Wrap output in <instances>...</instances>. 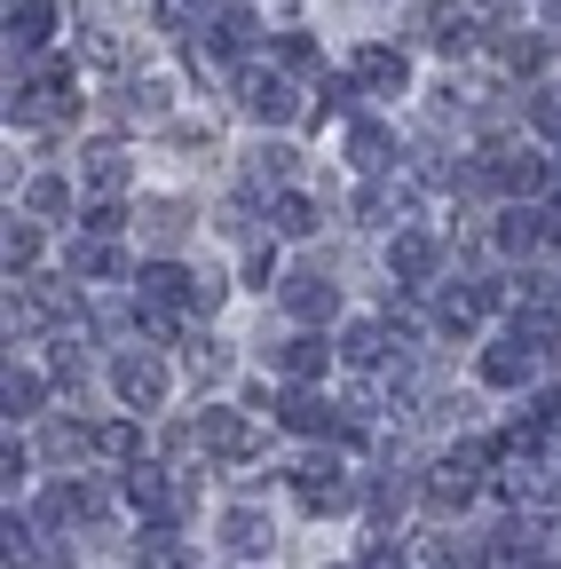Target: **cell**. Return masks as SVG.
Listing matches in <instances>:
<instances>
[{"label":"cell","mask_w":561,"mask_h":569,"mask_svg":"<svg viewBox=\"0 0 561 569\" xmlns=\"http://www.w3.org/2000/svg\"><path fill=\"white\" fill-rule=\"evenodd\" d=\"M80 230H88V238H119V230H127V213H119V198H96Z\"/></svg>","instance_id":"38"},{"label":"cell","mask_w":561,"mask_h":569,"mask_svg":"<svg viewBox=\"0 0 561 569\" xmlns=\"http://www.w3.org/2000/svg\"><path fill=\"white\" fill-rule=\"evenodd\" d=\"M428 48L435 56H467L474 48V9H467V0H435V9H428Z\"/></svg>","instance_id":"14"},{"label":"cell","mask_w":561,"mask_h":569,"mask_svg":"<svg viewBox=\"0 0 561 569\" xmlns=\"http://www.w3.org/2000/svg\"><path fill=\"white\" fill-rule=\"evenodd\" d=\"M340 569H364V561H340Z\"/></svg>","instance_id":"43"},{"label":"cell","mask_w":561,"mask_h":569,"mask_svg":"<svg viewBox=\"0 0 561 569\" xmlns=\"http://www.w3.org/2000/svg\"><path fill=\"white\" fill-rule=\"evenodd\" d=\"M357 88H364V96H403V88H411V56H403V48H380V40L357 48Z\"/></svg>","instance_id":"11"},{"label":"cell","mask_w":561,"mask_h":569,"mask_svg":"<svg viewBox=\"0 0 561 569\" xmlns=\"http://www.w3.org/2000/svg\"><path fill=\"white\" fill-rule=\"evenodd\" d=\"M499 451V443H459V451H443L435 467H428V482H419V507L428 515H459L467 498L482 490V459Z\"/></svg>","instance_id":"1"},{"label":"cell","mask_w":561,"mask_h":569,"mask_svg":"<svg viewBox=\"0 0 561 569\" xmlns=\"http://www.w3.org/2000/svg\"><path fill=\"white\" fill-rule=\"evenodd\" d=\"M490 48H499V63H514V71H538V56H545V40H538V32H499Z\"/></svg>","instance_id":"33"},{"label":"cell","mask_w":561,"mask_h":569,"mask_svg":"<svg viewBox=\"0 0 561 569\" xmlns=\"http://www.w3.org/2000/svg\"><path fill=\"white\" fill-rule=\"evenodd\" d=\"M134 325H143V340H174V332H182V309H159V301H134Z\"/></svg>","instance_id":"37"},{"label":"cell","mask_w":561,"mask_h":569,"mask_svg":"<svg viewBox=\"0 0 561 569\" xmlns=\"http://www.w3.org/2000/svg\"><path fill=\"white\" fill-rule=\"evenodd\" d=\"M143 222H151V238H159V246H174V238L190 230V213H182L174 198H159V206H143Z\"/></svg>","instance_id":"35"},{"label":"cell","mask_w":561,"mask_h":569,"mask_svg":"<svg viewBox=\"0 0 561 569\" xmlns=\"http://www.w3.org/2000/svg\"><path fill=\"white\" fill-rule=\"evenodd\" d=\"M222 546H230L238 561H261V553L277 546V530H269L261 507H230V515H222Z\"/></svg>","instance_id":"16"},{"label":"cell","mask_w":561,"mask_h":569,"mask_svg":"<svg viewBox=\"0 0 561 569\" xmlns=\"http://www.w3.org/2000/svg\"><path fill=\"white\" fill-rule=\"evenodd\" d=\"M474 174H482L490 190H507V198H538V190L553 182V167H545V159L530 151V142H507V134H499V142H482Z\"/></svg>","instance_id":"2"},{"label":"cell","mask_w":561,"mask_h":569,"mask_svg":"<svg viewBox=\"0 0 561 569\" xmlns=\"http://www.w3.org/2000/svg\"><path fill=\"white\" fill-rule=\"evenodd\" d=\"M40 451H48V459H80V451H96V427H72V419H56Z\"/></svg>","instance_id":"32"},{"label":"cell","mask_w":561,"mask_h":569,"mask_svg":"<svg viewBox=\"0 0 561 569\" xmlns=\"http://www.w3.org/2000/svg\"><path fill=\"white\" fill-rule=\"evenodd\" d=\"M190 427H198V451H206V459H222V467H246V459L261 451L253 419H246V411H230V403H206Z\"/></svg>","instance_id":"4"},{"label":"cell","mask_w":561,"mask_h":569,"mask_svg":"<svg viewBox=\"0 0 561 569\" xmlns=\"http://www.w3.org/2000/svg\"><path fill=\"white\" fill-rule=\"evenodd\" d=\"M277 427H293V436H332V427H348V411L324 403L317 388H285L277 396Z\"/></svg>","instance_id":"10"},{"label":"cell","mask_w":561,"mask_h":569,"mask_svg":"<svg viewBox=\"0 0 561 569\" xmlns=\"http://www.w3.org/2000/svg\"><path fill=\"white\" fill-rule=\"evenodd\" d=\"M269 365H277V372H285V380H293V388H309V380H317V372H324V365H332V348H324V340H317V332H293V340H285V348H269Z\"/></svg>","instance_id":"17"},{"label":"cell","mask_w":561,"mask_h":569,"mask_svg":"<svg viewBox=\"0 0 561 569\" xmlns=\"http://www.w3.org/2000/svg\"><path fill=\"white\" fill-rule=\"evenodd\" d=\"M24 213H48V222H56V213H72V182H56V174H40V182L24 190Z\"/></svg>","instance_id":"31"},{"label":"cell","mask_w":561,"mask_h":569,"mask_svg":"<svg viewBox=\"0 0 561 569\" xmlns=\"http://www.w3.org/2000/svg\"><path fill=\"white\" fill-rule=\"evenodd\" d=\"M269 222H277V238H317V230H324V206L301 198V190H277V198H269Z\"/></svg>","instance_id":"20"},{"label":"cell","mask_w":561,"mask_h":569,"mask_svg":"<svg viewBox=\"0 0 561 569\" xmlns=\"http://www.w3.org/2000/svg\"><path fill=\"white\" fill-rule=\"evenodd\" d=\"M293 159H301V151H285V142H269V151H253V159H246V190H269V198H277V190L293 182Z\"/></svg>","instance_id":"23"},{"label":"cell","mask_w":561,"mask_h":569,"mask_svg":"<svg viewBox=\"0 0 561 569\" xmlns=\"http://www.w3.org/2000/svg\"><path fill=\"white\" fill-rule=\"evenodd\" d=\"M435 261H443V246H435L428 230H395V246H388L395 284H428V277H435Z\"/></svg>","instance_id":"13"},{"label":"cell","mask_w":561,"mask_h":569,"mask_svg":"<svg viewBox=\"0 0 561 569\" xmlns=\"http://www.w3.org/2000/svg\"><path fill=\"white\" fill-rule=\"evenodd\" d=\"M96 515V490L88 482H48V498H40V522L48 530H72V522H88Z\"/></svg>","instance_id":"21"},{"label":"cell","mask_w":561,"mask_h":569,"mask_svg":"<svg viewBox=\"0 0 561 569\" xmlns=\"http://www.w3.org/2000/svg\"><path fill=\"white\" fill-rule=\"evenodd\" d=\"M538 427H545V443H561V396H538V411H530Z\"/></svg>","instance_id":"42"},{"label":"cell","mask_w":561,"mask_h":569,"mask_svg":"<svg viewBox=\"0 0 561 569\" xmlns=\"http://www.w3.org/2000/svg\"><path fill=\"white\" fill-rule=\"evenodd\" d=\"M277 63H285V71H324V56H317L309 32H285V40H277Z\"/></svg>","instance_id":"36"},{"label":"cell","mask_w":561,"mask_h":569,"mask_svg":"<svg viewBox=\"0 0 561 569\" xmlns=\"http://www.w3.org/2000/svg\"><path fill=\"white\" fill-rule=\"evenodd\" d=\"M190 380H198V388L230 380V348H222V340H190Z\"/></svg>","instance_id":"30"},{"label":"cell","mask_w":561,"mask_h":569,"mask_svg":"<svg viewBox=\"0 0 561 569\" xmlns=\"http://www.w3.org/2000/svg\"><path fill=\"white\" fill-rule=\"evenodd\" d=\"M134 301H159V309H198L206 317V277L182 269V261H143V277H134Z\"/></svg>","instance_id":"6"},{"label":"cell","mask_w":561,"mask_h":569,"mask_svg":"<svg viewBox=\"0 0 561 569\" xmlns=\"http://www.w3.org/2000/svg\"><path fill=\"white\" fill-rule=\"evenodd\" d=\"M151 24H159V32H190V24H198V0H159Z\"/></svg>","instance_id":"41"},{"label":"cell","mask_w":561,"mask_h":569,"mask_svg":"<svg viewBox=\"0 0 561 569\" xmlns=\"http://www.w3.org/2000/svg\"><path fill=\"white\" fill-rule=\"evenodd\" d=\"M293 498H301V515H340L348 498H357V482H348V467L332 451H309L293 467Z\"/></svg>","instance_id":"5"},{"label":"cell","mask_w":561,"mask_h":569,"mask_svg":"<svg viewBox=\"0 0 561 569\" xmlns=\"http://www.w3.org/2000/svg\"><path fill=\"white\" fill-rule=\"evenodd\" d=\"M507 309H514V332L561 340V277H522L514 293H507Z\"/></svg>","instance_id":"7"},{"label":"cell","mask_w":561,"mask_h":569,"mask_svg":"<svg viewBox=\"0 0 561 569\" xmlns=\"http://www.w3.org/2000/svg\"><path fill=\"white\" fill-rule=\"evenodd\" d=\"M96 451H103V459H134V427H127V419H103V427H96Z\"/></svg>","instance_id":"39"},{"label":"cell","mask_w":561,"mask_h":569,"mask_svg":"<svg viewBox=\"0 0 561 569\" xmlns=\"http://www.w3.org/2000/svg\"><path fill=\"white\" fill-rule=\"evenodd\" d=\"M40 396H48V380L9 365V380H0V403H9V419H32V411H40Z\"/></svg>","instance_id":"27"},{"label":"cell","mask_w":561,"mask_h":569,"mask_svg":"<svg viewBox=\"0 0 561 569\" xmlns=\"http://www.w3.org/2000/svg\"><path fill=\"white\" fill-rule=\"evenodd\" d=\"M80 174H88V190H96V198H119V190L134 182V159H127V142H96V151L80 159Z\"/></svg>","instance_id":"18"},{"label":"cell","mask_w":561,"mask_h":569,"mask_svg":"<svg viewBox=\"0 0 561 569\" xmlns=\"http://www.w3.org/2000/svg\"><path fill=\"white\" fill-rule=\"evenodd\" d=\"M482 9H499V0H482Z\"/></svg>","instance_id":"44"},{"label":"cell","mask_w":561,"mask_h":569,"mask_svg":"<svg viewBox=\"0 0 561 569\" xmlns=\"http://www.w3.org/2000/svg\"><path fill=\"white\" fill-rule=\"evenodd\" d=\"M364 222H411V182H372L364 190Z\"/></svg>","instance_id":"25"},{"label":"cell","mask_w":561,"mask_h":569,"mask_svg":"<svg viewBox=\"0 0 561 569\" xmlns=\"http://www.w3.org/2000/svg\"><path fill=\"white\" fill-rule=\"evenodd\" d=\"M388 151H395V142H388V127H372V119L348 134V159H357L364 174H388Z\"/></svg>","instance_id":"28"},{"label":"cell","mask_w":561,"mask_h":569,"mask_svg":"<svg viewBox=\"0 0 561 569\" xmlns=\"http://www.w3.org/2000/svg\"><path fill=\"white\" fill-rule=\"evenodd\" d=\"M530 119L538 134H561V88H530Z\"/></svg>","instance_id":"40"},{"label":"cell","mask_w":561,"mask_h":569,"mask_svg":"<svg viewBox=\"0 0 561 569\" xmlns=\"http://www.w3.org/2000/svg\"><path fill=\"white\" fill-rule=\"evenodd\" d=\"M63 269H72V277H96V284H119V277H127V253H119L111 238H72Z\"/></svg>","instance_id":"19"},{"label":"cell","mask_w":561,"mask_h":569,"mask_svg":"<svg viewBox=\"0 0 561 569\" xmlns=\"http://www.w3.org/2000/svg\"><path fill=\"white\" fill-rule=\"evenodd\" d=\"M111 388H119L127 411H159L167 403V365H159L151 348H127L119 365H111Z\"/></svg>","instance_id":"8"},{"label":"cell","mask_w":561,"mask_h":569,"mask_svg":"<svg viewBox=\"0 0 561 569\" xmlns=\"http://www.w3.org/2000/svg\"><path fill=\"white\" fill-rule=\"evenodd\" d=\"M48 40H56V0H9V48L48 56Z\"/></svg>","instance_id":"12"},{"label":"cell","mask_w":561,"mask_h":569,"mask_svg":"<svg viewBox=\"0 0 561 569\" xmlns=\"http://www.w3.org/2000/svg\"><path fill=\"white\" fill-rule=\"evenodd\" d=\"M206 40H214L222 56H246V48L261 40V24H253L246 9H222V17H214V32H206Z\"/></svg>","instance_id":"29"},{"label":"cell","mask_w":561,"mask_h":569,"mask_svg":"<svg viewBox=\"0 0 561 569\" xmlns=\"http://www.w3.org/2000/svg\"><path fill=\"white\" fill-rule=\"evenodd\" d=\"M134 561H143V569H190V546H182L167 522H151L143 538H134Z\"/></svg>","instance_id":"24"},{"label":"cell","mask_w":561,"mask_h":569,"mask_svg":"<svg viewBox=\"0 0 561 569\" xmlns=\"http://www.w3.org/2000/svg\"><path fill=\"white\" fill-rule=\"evenodd\" d=\"M538 356H545V340H530V332H507L499 348H482V388H522V380L538 372Z\"/></svg>","instance_id":"9"},{"label":"cell","mask_w":561,"mask_h":569,"mask_svg":"<svg viewBox=\"0 0 561 569\" xmlns=\"http://www.w3.org/2000/svg\"><path fill=\"white\" fill-rule=\"evenodd\" d=\"M238 111H246V119H261V127H285V119L301 111L293 71H285V63H269V71H261V63H246V71H238Z\"/></svg>","instance_id":"3"},{"label":"cell","mask_w":561,"mask_h":569,"mask_svg":"<svg viewBox=\"0 0 561 569\" xmlns=\"http://www.w3.org/2000/svg\"><path fill=\"white\" fill-rule=\"evenodd\" d=\"M32 269H40V230L9 222V277H32Z\"/></svg>","instance_id":"34"},{"label":"cell","mask_w":561,"mask_h":569,"mask_svg":"<svg viewBox=\"0 0 561 569\" xmlns=\"http://www.w3.org/2000/svg\"><path fill=\"white\" fill-rule=\"evenodd\" d=\"M340 356H348L357 372H380V365H388V317H372V325H348Z\"/></svg>","instance_id":"22"},{"label":"cell","mask_w":561,"mask_h":569,"mask_svg":"<svg viewBox=\"0 0 561 569\" xmlns=\"http://www.w3.org/2000/svg\"><path fill=\"white\" fill-rule=\"evenodd\" d=\"M119 119L159 127V119H167V88H159V80H127V88H119Z\"/></svg>","instance_id":"26"},{"label":"cell","mask_w":561,"mask_h":569,"mask_svg":"<svg viewBox=\"0 0 561 569\" xmlns=\"http://www.w3.org/2000/svg\"><path fill=\"white\" fill-rule=\"evenodd\" d=\"M285 309H293L301 325H324V317L340 309V284L317 277V269H301V277H285Z\"/></svg>","instance_id":"15"}]
</instances>
